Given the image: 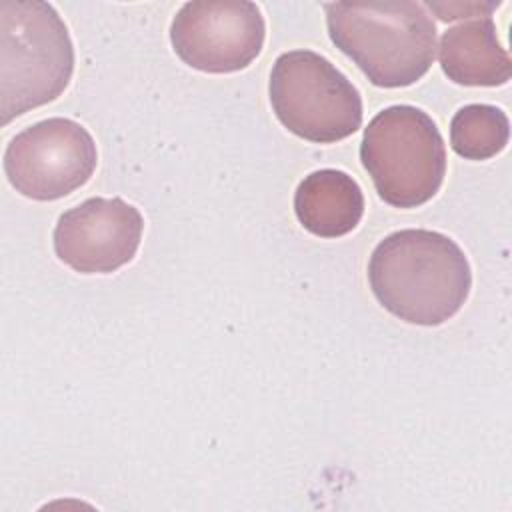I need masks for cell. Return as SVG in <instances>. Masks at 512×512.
Wrapping results in <instances>:
<instances>
[{
	"mask_svg": "<svg viewBox=\"0 0 512 512\" xmlns=\"http://www.w3.org/2000/svg\"><path fill=\"white\" fill-rule=\"evenodd\" d=\"M98 152L90 132L70 118H48L18 132L4 152L8 182L26 198L50 202L84 186Z\"/></svg>",
	"mask_w": 512,
	"mask_h": 512,
	"instance_id": "obj_6",
	"label": "cell"
},
{
	"mask_svg": "<svg viewBox=\"0 0 512 512\" xmlns=\"http://www.w3.org/2000/svg\"><path fill=\"white\" fill-rule=\"evenodd\" d=\"M142 214L122 198H88L66 210L54 228L56 256L80 274H108L140 246Z\"/></svg>",
	"mask_w": 512,
	"mask_h": 512,
	"instance_id": "obj_8",
	"label": "cell"
},
{
	"mask_svg": "<svg viewBox=\"0 0 512 512\" xmlns=\"http://www.w3.org/2000/svg\"><path fill=\"white\" fill-rule=\"evenodd\" d=\"M74 72V46L64 20L42 0L0 2L2 124L56 100Z\"/></svg>",
	"mask_w": 512,
	"mask_h": 512,
	"instance_id": "obj_3",
	"label": "cell"
},
{
	"mask_svg": "<svg viewBox=\"0 0 512 512\" xmlns=\"http://www.w3.org/2000/svg\"><path fill=\"white\" fill-rule=\"evenodd\" d=\"M440 66L462 86H502L512 76L510 54L498 42L492 18H476L448 28L440 40Z\"/></svg>",
	"mask_w": 512,
	"mask_h": 512,
	"instance_id": "obj_9",
	"label": "cell"
},
{
	"mask_svg": "<svg viewBox=\"0 0 512 512\" xmlns=\"http://www.w3.org/2000/svg\"><path fill=\"white\" fill-rule=\"evenodd\" d=\"M294 212L310 234L338 238L358 226L364 214V194L350 174L334 168L316 170L298 184Z\"/></svg>",
	"mask_w": 512,
	"mask_h": 512,
	"instance_id": "obj_10",
	"label": "cell"
},
{
	"mask_svg": "<svg viewBox=\"0 0 512 512\" xmlns=\"http://www.w3.org/2000/svg\"><path fill=\"white\" fill-rule=\"evenodd\" d=\"M330 40L380 88L420 80L436 56V24L412 0L328 2Z\"/></svg>",
	"mask_w": 512,
	"mask_h": 512,
	"instance_id": "obj_2",
	"label": "cell"
},
{
	"mask_svg": "<svg viewBox=\"0 0 512 512\" xmlns=\"http://www.w3.org/2000/svg\"><path fill=\"white\" fill-rule=\"evenodd\" d=\"M368 280L376 300L396 318L438 326L466 302L472 272L452 238L434 230L408 228L388 234L374 248Z\"/></svg>",
	"mask_w": 512,
	"mask_h": 512,
	"instance_id": "obj_1",
	"label": "cell"
},
{
	"mask_svg": "<svg viewBox=\"0 0 512 512\" xmlns=\"http://www.w3.org/2000/svg\"><path fill=\"white\" fill-rule=\"evenodd\" d=\"M510 138V122L492 104L462 106L450 122V146L466 160H488L502 152Z\"/></svg>",
	"mask_w": 512,
	"mask_h": 512,
	"instance_id": "obj_11",
	"label": "cell"
},
{
	"mask_svg": "<svg viewBox=\"0 0 512 512\" xmlns=\"http://www.w3.org/2000/svg\"><path fill=\"white\" fill-rule=\"evenodd\" d=\"M266 24L248 0L186 2L170 26L180 60L196 70L228 74L246 68L262 50Z\"/></svg>",
	"mask_w": 512,
	"mask_h": 512,
	"instance_id": "obj_7",
	"label": "cell"
},
{
	"mask_svg": "<svg viewBox=\"0 0 512 512\" xmlns=\"http://www.w3.org/2000/svg\"><path fill=\"white\" fill-rule=\"evenodd\" d=\"M360 160L378 196L396 208L428 202L446 174V148L436 122L408 104L388 106L368 122Z\"/></svg>",
	"mask_w": 512,
	"mask_h": 512,
	"instance_id": "obj_4",
	"label": "cell"
},
{
	"mask_svg": "<svg viewBox=\"0 0 512 512\" xmlns=\"http://www.w3.org/2000/svg\"><path fill=\"white\" fill-rule=\"evenodd\" d=\"M424 6L434 10L440 20H456V18L478 16V12L482 16H490V12L500 6V2H430L428 0Z\"/></svg>",
	"mask_w": 512,
	"mask_h": 512,
	"instance_id": "obj_12",
	"label": "cell"
},
{
	"mask_svg": "<svg viewBox=\"0 0 512 512\" xmlns=\"http://www.w3.org/2000/svg\"><path fill=\"white\" fill-rule=\"evenodd\" d=\"M270 102L276 118L310 142H338L362 126L358 88L324 56L290 50L270 72Z\"/></svg>",
	"mask_w": 512,
	"mask_h": 512,
	"instance_id": "obj_5",
	"label": "cell"
}]
</instances>
